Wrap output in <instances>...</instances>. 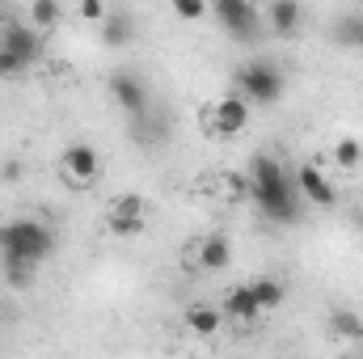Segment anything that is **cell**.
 I'll return each mask as SVG.
<instances>
[{"instance_id": "cell-1", "label": "cell", "mask_w": 363, "mask_h": 359, "mask_svg": "<svg viewBox=\"0 0 363 359\" xmlns=\"http://www.w3.org/2000/svg\"><path fill=\"white\" fill-rule=\"evenodd\" d=\"M245 190L250 199L258 203V211L274 220V224H296L300 220V190H296V178L287 174V165L271 157V153H258L250 161V178H245Z\"/></svg>"}, {"instance_id": "cell-2", "label": "cell", "mask_w": 363, "mask_h": 359, "mask_svg": "<svg viewBox=\"0 0 363 359\" xmlns=\"http://www.w3.org/2000/svg\"><path fill=\"white\" fill-rule=\"evenodd\" d=\"M55 254V233L43 220H4L0 224V258H17V263H34L43 267Z\"/></svg>"}, {"instance_id": "cell-3", "label": "cell", "mask_w": 363, "mask_h": 359, "mask_svg": "<svg viewBox=\"0 0 363 359\" xmlns=\"http://www.w3.org/2000/svg\"><path fill=\"white\" fill-rule=\"evenodd\" d=\"M250 114H254V106L241 97V93H220V97H211L207 106H203V131L207 136H220V140H233V136H241L245 127H250Z\"/></svg>"}, {"instance_id": "cell-4", "label": "cell", "mask_w": 363, "mask_h": 359, "mask_svg": "<svg viewBox=\"0 0 363 359\" xmlns=\"http://www.w3.org/2000/svg\"><path fill=\"white\" fill-rule=\"evenodd\" d=\"M233 89L241 93L250 106H274L283 89H287V81H283V72L267 64V60H250V64H241L237 68V81H233Z\"/></svg>"}, {"instance_id": "cell-5", "label": "cell", "mask_w": 363, "mask_h": 359, "mask_svg": "<svg viewBox=\"0 0 363 359\" xmlns=\"http://www.w3.org/2000/svg\"><path fill=\"white\" fill-rule=\"evenodd\" d=\"M0 51H9L21 68H34L38 55H43V30L30 26V21L4 17V21H0Z\"/></svg>"}, {"instance_id": "cell-6", "label": "cell", "mask_w": 363, "mask_h": 359, "mask_svg": "<svg viewBox=\"0 0 363 359\" xmlns=\"http://www.w3.org/2000/svg\"><path fill=\"white\" fill-rule=\"evenodd\" d=\"M97 174H101V157H97L93 144H68L60 153V182L68 190H89Z\"/></svg>"}, {"instance_id": "cell-7", "label": "cell", "mask_w": 363, "mask_h": 359, "mask_svg": "<svg viewBox=\"0 0 363 359\" xmlns=\"http://www.w3.org/2000/svg\"><path fill=\"white\" fill-rule=\"evenodd\" d=\"M106 228L114 237H140L148 228V203L140 194H118L106 211Z\"/></svg>"}, {"instance_id": "cell-8", "label": "cell", "mask_w": 363, "mask_h": 359, "mask_svg": "<svg viewBox=\"0 0 363 359\" xmlns=\"http://www.w3.org/2000/svg\"><path fill=\"white\" fill-rule=\"evenodd\" d=\"M211 13H216V26L224 34H233V38H250L258 30V21H262L254 0H220V4H211Z\"/></svg>"}, {"instance_id": "cell-9", "label": "cell", "mask_w": 363, "mask_h": 359, "mask_svg": "<svg viewBox=\"0 0 363 359\" xmlns=\"http://www.w3.org/2000/svg\"><path fill=\"white\" fill-rule=\"evenodd\" d=\"M291 178H296V190H300L304 203H313V207H334L338 203V186L325 178V170L317 161H304Z\"/></svg>"}, {"instance_id": "cell-10", "label": "cell", "mask_w": 363, "mask_h": 359, "mask_svg": "<svg viewBox=\"0 0 363 359\" xmlns=\"http://www.w3.org/2000/svg\"><path fill=\"white\" fill-rule=\"evenodd\" d=\"M110 97H114L131 118H140V114L148 110V81H144L140 72H131V68H118V72H110Z\"/></svg>"}, {"instance_id": "cell-11", "label": "cell", "mask_w": 363, "mask_h": 359, "mask_svg": "<svg viewBox=\"0 0 363 359\" xmlns=\"http://www.w3.org/2000/svg\"><path fill=\"white\" fill-rule=\"evenodd\" d=\"M220 309H224L233 321H241V326H258V321L267 317L250 283H237V287H228V292H224V300H220Z\"/></svg>"}, {"instance_id": "cell-12", "label": "cell", "mask_w": 363, "mask_h": 359, "mask_svg": "<svg viewBox=\"0 0 363 359\" xmlns=\"http://www.w3.org/2000/svg\"><path fill=\"white\" fill-rule=\"evenodd\" d=\"M190 258H194V267L199 270H224L233 263V241L224 237V233H207L203 241H194V250H190Z\"/></svg>"}, {"instance_id": "cell-13", "label": "cell", "mask_w": 363, "mask_h": 359, "mask_svg": "<svg viewBox=\"0 0 363 359\" xmlns=\"http://www.w3.org/2000/svg\"><path fill=\"white\" fill-rule=\"evenodd\" d=\"M228 321V313L220 309V304H190L186 313H182V326L190 330V334H199V338H211V334H220V326Z\"/></svg>"}, {"instance_id": "cell-14", "label": "cell", "mask_w": 363, "mask_h": 359, "mask_svg": "<svg viewBox=\"0 0 363 359\" xmlns=\"http://www.w3.org/2000/svg\"><path fill=\"white\" fill-rule=\"evenodd\" d=\"M262 21L271 26L274 34H296L304 26V9H300V0H271V9H267Z\"/></svg>"}, {"instance_id": "cell-15", "label": "cell", "mask_w": 363, "mask_h": 359, "mask_svg": "<svg viewBox=\"0 0 363 359\" xmlns=\"http://www.w3.org/2000/svg\"><path fill=\"white\" fill-rule=\"evenodd\" d=\"M97 30H101V43H106V47H114V51H123V47L135 38V30H131V17H127V13H106V17L97 21Z\"/></svg>"}, {"instance_id": "cell-16", "label": "cell", "mask_w": 363, "mask_h": 359, "mask_svg": "<svg viewBox=\"0 0 363 359\" xmlns=\"http://www.w3.org/2000/svg\"><path fill=\"white\" fill-rule=\"evenodd\" d=\"M250 287H254V296H258L262 313L283 309V300H287V283H283V279H274V275H258V279H250Z\"/></svg>"}, {"instance_id": "cell-17", "label": "cell", "mask_w": 363, "mask_h": 359, "mask_svg": "<svg viewBox=\"0 0 363 359\" xmlns=\"http://www.w3.org/2000/svg\"><path fill=\"white\" fill-rule=\"evenodd\" d=\"M330 334L347 338V343H363V317L351 313V309H334L330 313Z\"/></svg>"}, {"instance_id": "cell-18", "label": "cell", "mask_w": 363, "mask_h": 359, "mask_svg": "<svg viewBox=\"0 0 363 359\" xmlns=\"http://www.w3.org/2000/svg\"><path fill=\"white\" fill-rule=\"evenodd\" d=\"M330 157H334V165H338V170H347V174H351V170H359V165H363V140L342 136V140L334 144V153H330Z\"/></svg>"}, {"instance_id": "cell-19", "label": "cell", "mask_w": 363, "mask_h": 359, "mask_svg": "<svg viewBox=\"0 0 363 359\" xmlns=\"http://www.w3.org/2000/svg\"><path fill=\"white\" fill-rule=\"evenodd\" d=\"M60 21H64L60 0H34V4H30V26H38V30H55Z\"/></svg>"}, {"instance_id": "cell-20", "label": "cell", "mask_w": 363, "mask_h": 359, "mask_svg": "<svg viewBox=\"0 0 363 359\" xmlns=\"http://www.w3.org/2000/svg\"><path fill=\"white\" fill-rule=\"evenodd\" d=\"M0 270H4V283L9 287H30L34 283V263H17V258H0Z\"/></svg>"}, {"instance_id": "cell-21", "label": "cell", "mask_w": 363, "mask_h": 359, "mask_svg": "<svg viewBox=\"0 0 363 359\" xmlns=\"http://www.w3.org/2000/svg\"><path fill=\"white\" fill-rule=\"evenodd\" d=\"M334 43H342V47H363V17H342V21H334Z\"/></svg>"}, {"instance_id": "cell-22", "label": "cell", "mask_w": 363, "mask_h": 359, "mask_svg": "<svg viewBox=\"0 0 363 359\" xmlns=\"http://www.w3.org/2000/svg\"><path fill=\"white\" fill-rule=\"evenodd\" d=\"M207 9H211V0H174V13L182 21H203Z\"/></svg>"}, {"instance_id": "cell-23", "label": "cell", "mask_w": 363, "mask_h": 359, "mask_svg": "<svg viewBox=\"0 0 363 359\" xmlns=\"http://www.w3.org/2000/svg\"><path fill=\"white\" fill-rule=\"evenodd\" d=\"M106 13H110V9H106V0H81V21H93V26H97Z\"/></svg>"}, {"instance_id": "cell-24", "label": "cell", "mask_w": 363, "mask_h": 359, "mask_svg": "<svg viewBox=\"0 0 363 359\" xmlns=\"http://www.w3.org/2000/svg\"><path fill=\"white\" fill-rule=\"evenodd\" d=\"M0 178L17 182V178H21V165H17V161H9V165H4V170H0Z\"/></svg>"}, {"instance_id": "cell-25", "label": "cell", "mask_w": 363, "mask_h": 359, "mask_svg": "<svg viewBox=\"0 0 363 359\" xmlns=\"http://www.w3.org/2000/svg\"><path fill=\"white\" fill-rule=\"evenodd\" d=\"M211 4H220V0H211Z\"/></svg>"}, {"instance_id": "cell-26", "label": "cell", "mask_w": 363, "mask_h": 359, "mask_svg": "<svg viewBox=\"0 0 363 359\" xmlns=\"http://www.w3.org/2000/svg\"><path fill=\"white\" fill-rule=\"evenodd\" d=\"M359 4H363V0H359Z\"/></svg>"}]
</instances>
